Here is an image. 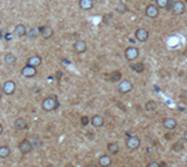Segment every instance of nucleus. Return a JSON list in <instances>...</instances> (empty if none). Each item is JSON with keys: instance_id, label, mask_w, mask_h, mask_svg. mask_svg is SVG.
I'll use <instances>...</instances> for the list:
<instances>
[{"instance_id": "19", "label": "nucleus", "mask_w": 187, "mask_h": 167, "mask_svg": "<svg viewBox=\"0 0 187 167\" xmlns=\"http://www.w3.org/2000/svg\"><path fill=\"white\" fill-rule=\"evenodd\" d=\"M26 33H27V31H26L25 25L19 24V25H17V26H15V28H14V34H15L17 36H19V38L25 36V35H26Z\"/></svg>"}, {"instance_id": "24", "label": "nucleus", "mask_w": 187, "mask_h": 167, "mask_svg": "<svg viewBox=\"0 0 187 167\" xmlns=\"http://www.w3.org/2000/svg\"><path fill=\"white\" fill-rule=\"evenodd\" d=\"M157 108H158V104L156 103V101H147L146 102V104H145V109L147 110V111H156L157 110Z\"/></svg>"}, {"instance_id": "39", "label": "nucleus", "mask_w": 187, "mask_h": 167, "mask_svg": "<svg viewBox=\"0 0 187 167\" xmlns=\"http://www.w3.org/2000/svg\"><path fill=\"white\" fill-rule=\"evenodd\" d=\"M186 3H187V0H186Z\"/></svg>"}, {"instance_id": "14", "label": "nucleus", "mask_w": 187, "mask_h": 167, "mask_svg": "<svg viewBox=\"0 0 187 167\" xmlns=\"http://www.w3.org/2000/svg\"><path fill=\"white\" fill-rule=\"evenodd\" d=\"M90 123L92 124V126L95 127H102L104 125V118L100 115H95L92 116V118L90 119Z\"/></svg>"}, {"instance_id": "11", "label": "nucleus", "mask_w": 187, "mask_h": 167, "mask_svg": "<svg viewBox=\"0 0 187 167\" xmlns=\"http://www.w3.org/2000/svg\"><path fill=\"white\" fill-rule=\"evenodd\" d=\"M38 29H39V33H41L42 38H45V39H50L54 34V31L50 26H41Z\"/></svg>"}, {"instance_id": "32", "label": "nucleus", "mask_w": 187, "mask_h": 167, "mask_svg": "<svg viewBox=\"0 0 187 167\" xmlns=\"http://www.w3.org/2000/svg\"><path fill=\"white\" fill-rule=\"evenodd\" d=\"M173 4H174L173 0H168V3H167V5H166V7H165V8H167V11H171V8H172Z\"/></svg>"}, {"instance_id": "27", "label": "nucleus", "mask_w": 187, "mask_h": 167, "mask_svg": "<svg viewBox=\"0 0 187 167\" xmlns=\"http://www.w3.org/2000/svg\"><path fill=\"white\" fill-rule=\"evenodd\" d=\"M135 71H137V72H142L143 70H144V63H142V62H139V63H136V64H133L132 67H131Z\"/></svg>"}, {"instance_id": "2", "label": "nucleus", "mask_w": 187, "mask_h": 167, "mask_svg": "<svg viewBox=\"0 0 187 167\" xmlns=\"http://www.w3.org/2000/svg\"><path fill=\"white\" fill-rule=\"evenodd\" d=\"M15 88H17L15 82L8 79V81H6L4 84H3V93H4L5 95H8V96H10V95H13L14 91H15Z\"/></svg>"}, {"instance_id": "1", "label": "nucleus", "mask_w": 187, "mask_h": 167, "mask_svg": "<svg viewBox=\"0 0 187 167\" xmlns=\"http://www.w3.org/2000/svg\"><path fill=\"white\" fill-rule=\"evenodd\" d=\"M41 106H42V109H43L45 111H47V112L55 110V109L59 106V102H57L56 96H49V97L45 98V100L42 101Z\"/></svg>"}, {"instance_id": "4", "label": "nucleus", "mask_w": 187, "mask_h": 167, "mask_svg": "<svg viewBox=\"0 0 187 167\" xmlns=\"http://www.w3.org/2000/svg\"><path fill=\"white\" fill-rule=\"evenodd\" d=\"M124 55H125V58H126L128 61H133V60H136V58L138 57L139 50H138L137 47H128V48L125 49Z\"/></svg>"}, {"instance_id": "29", "label": "nucleus", "mask_w": 187, "mask_h": 167, "mask_svg": "<svg viewBox=\"0 0 187 167\" xmlns=\"http://www.w3.org/2000/svg\"><path fill=\"white\" fill-rule=\"evenodd\" d=\"M172 150H173L174 152H180V151H182V150H184V146H182V144L179 141V143H175V144H173V146H172Z\"/></svg>"}, {"instance_id": "38", "label": "nucleus", "mask_w": 187, "mask_h": 167, "mask_svg": "<svg viewBox=\"0 0 187 167\" xmlns=\"http://www.w3.org/2000/svg\"><path fill=\"white\" fill-rule=\"evenodd\" d=\"M0 24H1V20H0Z\"/></svg>"}, {"instance_id": "28", "label": "nucleus", "mask_w": 187, "mask_h": 167, "mask_svg": "<svg viewBox=\"0 0 187 167\" xmlns=\"http://www.w3.org/2000/svg\"><path fill=\"white\" fill-rule=\"evenodd\" d=\"M168 3V0H156V6L158 8H165Z\"/></svg>"}, {"instance_id": "21", "label": "nucleus", "mask_w": 187, "mask_h": 167, "mask_svg": "<svg viewBox=\"0 0 187 167\" xmlns=\"http://www.w3.org/2000/svg\"><path fill=\"white\" fill-rule=\"evenodd\" d=\"M121 78H122V72L118 71V70H115V71H112V72L109 75V79H110L111 82H114V83L119 82Z\"/></svg>"}, {"instance_id": "18", "label": "nucleus", "mask_w": 187, "mask_h": 167, "mask_svg": "<svg viewBox=\"0 0 187 167\" xmlns=\"http://www.w3.org/2000/svg\"><path fill=\"white\" fill-rule=\"evenodd\" d=\"M78 5H80L81 10H83V11H89V10L92 8L93 1H92V0H80Z\"/></svg>"}, {"instance_id": "7", "label": "nucleus", "mask_w": 187, "mask_h": 167, "mask_svg": "<svg viewBox=\"0 0 187 167\" xmlns=\"http://www.w3.org/2000/svg\"><path fill=\"white\" fill-rule=\"evenodd\" d=\"M139 145H140V139L138 138V137H136V136H131L130 138H128V140H126V147L129 148V150H137L138 147H139Z\"/></svg>"}, {"instance_id": "26", "label": "nucleus", "mask_w": 187, "mask_h": 167, "mask_svg": "<svg viewBox=\"0 0 187 167\" xmlns=\"http://www.w3.org/2000/svg\"><path fill=\"white\" fill-rule=\"evenodd\" d=\"M26 34H27V36L29 39H35L38 36V34H39V29L38 28H31Z\"/></svg>"}, {"instance_id": "8", "label": "nucleus", "mask_w": 187, "mask_h": 167, "mask_svg": "<svg viewBox=\"0 0 187 167\" xmlns=\"http://www.w3.org/2000/svg\"><path fill=\"white\" fill-rule=\"evenodd\" d=\"M145 14L146 17L151 18V19H154L159 15V8L156 6V5H147L146 8H145Z\"/></svg>"}, {"instance_id": "16", "label": "nucleus", "mask_w": 187, "mask_h": 167, "mask_svg": "<svg viewBox=\"0 0 187 167\" xmlns=\"http://www.w3.org/2000/svg\"><path fill=\"white\" fill-rule=\"evenodd\" d=\"M111 157L109 155V154H103V155H101L100 157V159H98V165L101 166V167H108V166H110L111 165Z\"/></svg>"}, {"instance_id": "10", "label": "nucleus", "mask_w": 187, "mask_h": 167, "mask_svg": "<svg viewBox=\"0 0 187 167\" xmlns=\"http://www.w3.org/2000/svg\"><path fill=\"white\" fill-rule=\"evenodd\" d=\"M135 36L139 42H146L149 39V32L145 28H138L135 33Z\"/></svg>"}, {"instance_id": "13", "label": "nucleus", "mask_w": 187, "mask_h": 167, "mask_svg": "<svg viewBox=\"0 0 187 167\" xmlns=\"http://www.w3.org/2000/svg\"><path fill=\"white\" fill-rule=\"evenodd\" d=\"M163 125L166 130H174L177 127V120L172 117H167L163 120Z\"/></svg>"}, {"instance_id": "15", "label": "nucleus", "mask_w": 187, "mask_h": 167, "mask_svg": "<svg viewBox=\"0 0 187 167\" xmlns=\"http://www.w3.org/2000/svg\"><path fill=\"white\" fill-rule=\"evenodd\" d=\"M41 63H42V58H41L40 56H38V55H33V56H31V57L27 60V64H28V65H32V67H34V68L41 65Z\"/></svg>"}, {"instance_id": "30", "label": "nucleus", "mask_w": 187, "mask_h": 167, "mask_svg": "<svg viewBox=\"0 0 187 167\" xmlns=\"http://www.w3.org/2000/svg\"><path fill=\"white\" fill-rule=\"evenodd\" d=\"M89 122H90V119H89V117H87V116H83V117H81V124L82 125H88L89 124Z\"/></svg>"}, {"instance_id": "3", "label": "nucleus", "mask_w": 187, "mask_h": 167, "mask_svg": "<svg viewBox=\"0 0 187 167\" xmlns=\"http://www.w3.org/2000/svg\"><path fill=\"white\" fill-rule=\"evenodd\" d=\"M186 11V7H185V4L182 1H180V0H178V1H174L172 8H171V12L174 14V15H181L184 14Z\"/></svg>"}, {"instance_id": "37", "label": "nucleus", "mask_w": 187, "mask_h": 167, "mask_svg": "<svg viewBox=\"0 0 187 167\" xmlns=\"http://www.w3.org/2000/svg\"><path fill=\"white\" fill-rule=\"evenodd\" d=\"M184 139L187 141V130H186V131H185V133H184Z\"/></svg>"}, {"instance_id": "34", "label": "nucleus", "mask_w": 187, "mask_h": 167, "mask_svg": "<svg viewBox=\"0 0 187 167\" xmlns=\"http://www.w3.org/2000/svg\"><path fill=\"white\" fill-rule=\"evenodd\" d=\"M62 75H63V74H62V72H61V71H57V72H56V78H57V79H60V78H61V76H62Z\"/></svg>"}, {"instance_id": "36", "label": "nucleus", "mask_w": 187, "mask_h": 167, "mask_svg": "<svg viewBox=\"0 0 187 167\" xmlns=\"http://www.w3.org/2000/svg\"><path fill=\"white\" fill-rule=\"evenodd\" d=\"M3 132H4V127H3V125L0 124V136L3 134Z\"/></svg>"}, {"instance_id": "12", "label": "nucleus", "mask_w": 187, "mask_h": 167, "mask_svg": "<svg viewBox=\"0 0 187 167\" xmlns=\"http://www.w3.org/2000/svg\"><path fill=\"white\" fill-rule=\"evenodd\" d=\"M73 48L77 54H82V53H84L87 50V43L83 40H78V41H76L74 43Z\"/></svg>"}, {"instance_id": "25", "label": "nucleus", "mask_w": 187, "mask_h": 167, "mask_svg": "<svg viewBox=\"0 0 187 167\" xmlns=\"http://www.w3.org/2000/svg\"><path fill=\"white\" fill-rule=\"evenodd\" d=\"M118 13H121V14H124L125 12H128V6L125 5V4H123V3H119L117 6H116V8H115Z\"/></svg>"}, {"instance_id": "23", "label": "nucleus", "mask_w": 187, "mask_h": 167, "mask_svg": "<svg viewBox=\"0 0 187 167\" xmlns=\"http://www.w3.org/2000/svg\"><path fill=\"white\" fill-rule=\"evenodd\" d=\"M11 154V148L6 145L0 146V158H7Z\"/></svg>"}, {"instance_id": "6", "label": "nucleus", "mask_w": 187, "mask_h": 167, "mask_svg": "<svg viewBox=\"0 0 187 167\" xmlns=\"http://www.w3.org/2000/svg\"><path fill=\"white\" fill-rule=\"evenodd\" d=\"M19 150H20V152H21L22 154H28V153H31L32 150H33V144H32L29 140L24 139V140H21L20 144H19Z\"/></svg>"}, {"instance_id": "5", "label": "nucleus", "mask_w": 187, "mask_h": 167, "mask_svg": "<svg viewBox=\"0 0 187 167\" xmlns=\"http://www.w3.org/2000/svg\"><path fill=\"white\" fill-rule=\"evenodd\" d=\"M132 88H133V86L129 79H123L118 84V91L121 94H128L132 90Z\"/></svg>"}, {"instance_id": "33", "label": "nucleus", "mask_w": 187, "mask_h": 167, "mask_svg": "<svg viewBox=\"0 0 187 167\" xmlns=\"http://www.w3.org/2000/svg\"><path fill=\"white\" fill-rule=\"evenodd\" d=\"M159 167H168V165L165 161H161V162H159Z\"/></svg>"}, {"instance_id": "35", "label": "nucleus", "mask_w": 187, "mask_h": 167, "mask_svg": "<svg viewBox=\"0 0 187 167\" xmlns=\"http://www.w3.org/2000/svg\"><path fill=\"white\" fill-rule=\"evenodd\" d=\"M87 167H98V166L95 164H89V165H87Z\"/></svg>"}, {"instance_id": "31", "label": "nucleus", "mask_w": 187, "mask_h": 167, "mask_svg": "<svg viewBox=\"0 0 187 167\" xmlns=\"http://www.w3.org/2000/svg\"><path fill=\"white\" fill-rule=\"evenodd\" d=\"M146 167H159V162H157V161H151V162H149V164L146 165Z\"/></svg>"}, {"instance_id": "17", "label": "nucleus", "mask_w": 187, "mask_h": 167, "mask_svg": "<svg viewBox=\"0 0 187 167\" xmlns=\"http://www.w3.org/2000/svg\"><path fill=\"white\" fill-rule=\"evenodd\" d=\"M27 127V122L25 118H18L15 119L14 122V129L18 130V131H21V130H25Z\"/></svg>"}, {"instance_id": "9", "label": "nucleus", "mask_w": 187, "mask_h": 167, "mask_svg": "<svg viewBox=\"0 0 187 167\" xmlns=\"http://www.w3.org/2000/svg\"><path fill=\"white\" fill-rule=\"evenodd\" d=\"M21 75L24 77H27V78H32L36 75V68L32 67V65H28L26 64L22 69H21Z\"/></svg>"}, {"instance_id": "22", "label": "nucleus", "mask_w": 187, "mask_h": 167, "mask_svg": "<svg viewBox=\"0 0 187 167\" xmlns=\"http://www.w3.org/2000/svg\"><path fill=\"white\" fill-rule=\"evenodd\" d=\"M4 61H5L7 64L12 65V64H14V63L17 62V56H15L14 54H12V53H7V54L5 55V57H4Z\"/></svg>"}, {"instance_id": "20", "label": "nucleus", "mask_w": 187, "mask_h": 167, "mask_svg": "<svg viewBox=\"0 0 187 167\" xmlns=\"http://www.w3.org/2000/svg\"><path fill=\"white\" fill-rule=\"evenodd\" d=\"M109 154H117L119 152V145L117 143H109L107 146Z\"/></svg>"}]
</instances>
